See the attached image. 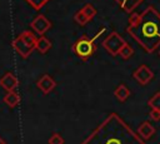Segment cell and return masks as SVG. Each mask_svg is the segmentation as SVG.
Returning a JSON list of instances; mask_svg holds the SVG:
<instances>
[{
	"instance_id": "6da1fadb",
	"label": "cell",
	"mask_w": 160,
	"mask_h": 144,
	"mask_svg": "<svg viewBox=\"0 0 160 144\" xmlns=\"http://www.w3.org/2000/svg\"><path fill=\"white\" fill-rule=\"evenodd\" d=\"M126 31L146 53H152L160 45V14L152 6L141 14L132 13Z\"/></svg>"
},
{
	"instance_id": "7a4b0ae2",
	"label": "cell",
	"mask_w": 160,
	"mask_h": 144,
	"mask_svg": "<svg viewBox=\"0 0 160 144\" xmlns=\"http://www.w3.org/2000/svg\"><path fill=\"white\" fill-rule=\"evenodd\" d=\"M81 144H146L116 113H111Z\"/></svg>"
},
{
	"instance_id": "3957f363",
	"label": "cell",
	"mask_w": 160,
	"mask_h": 144,
	"mask_svg": "<svg viewBox=\"0 0 160 144\" xmlns=\"http://www.w3.org/2000/svg\"><path fill=\"white\" fill-rule=\"evenodd\" d=\"M96 50V45H95V38H89L86 35L80 36L75 44L72 45V51L74 54L82 61L89 60L92 54Z\"/></svg>"
},
{
	"instance_id": "277c9868",
	"label": "cell",
	"mask_w": 160,
	"mask_h": 144,
	"mask_svg": "<svg viewBox=\"0 0 160 144\" xmlns=\"http://www.w3.org/2000/svg\"><path fill=\"white\" fill-rule=\"evenodd\" d=\"M126 41L122 39V36H120L116 31H112L110 33L104 40H102V46L104 49L112 56H116L119 55V51L120 49L124 46Z\"/></svg>"
},
{
	"instance_id": "5b68a950",
	"label": "cell",
	"mask_w": 160,
	"mask_h": 144,
	"mask_svg": "<svg viewBox=\"0 0 160 144\" xmlns=\"http://www.w3.org/2000/svg\"><path fill=\"white\" fill-rule=\"evenodd\" d=\"M132 78L141 85H146L151 81V79L154 78V73L152 70L148 66V65H140L135 69V71L132 73Z\"/></svg>"
},
{
	"instance_id": "8992f818",
	"label": "cell",
	"mask_w": 160,
	"mask_h": 144,
	"mask_svg": "<svg viewBox=\"0 0 160 144\" xmlns=\"http://www.w3.org/2000/svg\"><path fill=\"white\" fill-rule=\"evenodd\" d=\"M30 28L34 30V33L39 34V35H44L50 28H51V21L45 16V15H38L31 23H30Z\"/></svg>"
},
{
	"instance_id": "52a82bcc",
	"label": "cell",
	"mask_w": 160,
	"mask_h": 144,
	"mask_svg": "<svg viewBox=\"0 0 160 144\" xmlns=\"http://www.w3.org/2000/svg\"><path fill=\"white\" fill-rule=\"evenodd\" d=\"M11 44H12V48L15 49V51H16L22 59L29 58L30 54H31L32 50H34V48H31L30 45H28V44L22 40V38H21L20 35H19L18 38H15Z\"/></svg>"
},
{
	"instance_id": "ba28073f",
	"label": "cell",
	"mask_w": 160,
	"mask_h": 144,
	"mask_svg": "<svg viewBox=\"0 0 160 144\" xmlns=\"http://www.w3.org/2000/svg\"><path fill=\"white\" fill-rule=\"evenodd\" d=\"M36 86H38V89H39L42 94L48 95V94H50V93L55 89V86H56V81H55L50 75L44 74V75L36 81Z\"/></svg>"
},
{
	"instance_id": "9c48e42d",
	"label": "cell",
	"mask_w": 160,
	"mask_h": 144,
	"mask_svg": "<svg viewBox=\"0 0 160 144\" xmlns=\"http://www.w3.org/2000/svg\"><path fill=\"white\" fill-rule=\"evenodd\" d=\"M18 85H19L18 78H16L12 73H10V71L5 73V74L1 76V79H0V86H1L4 90H6V91H12V90H15V89L18 88Z\"/></svg>"
},
{
	"instance_id": "30bf717a",
	"label": "cell",
	"mask_w": 160,
	"mask_h": 144,
	"mask_svg": "<svg viewBox=\"0 0 160 144\" xmlns=\"http://www.w3.org/2000/svg\"><path fill=\"white\" fill-rule=\"evenodd\" d=\"M156 129L149 123V121H144L140 124V126L138 128V135L142 139V140H146V139H150L154 134H155Z\"/></svg>"
},
{
	"instance_id": "8fae6325",
	"label": "cell",
	"mask_w": 160,
	"mask_h": 144,
	"mask_svg": "<svg viewBox=\"0 0 160 144\" xmlns=\"http://www.w3.org/2000/svg\"><path fill=\"white\" fill-rule=\"evenodd\" d=\"M35 49H36L40 54H46V53L51 49V41H50L46 36L40 35V38H38V39H36Z\"/></svg>"
},
{
	"instance_id": "7c38bea8",
	"label": "cell",
	"mask_w": 160,
	"mask_h": 144,
	"mask_svg": "<svg viewBox=\"0 0 160 144\" xmlns=\"http://www.w3.org/2000/svg\"><path fill=\"white\" fill-rule=\"evenodd\" d=\"M2 100H4V103H5L9 108H15V106H18V105L20 104V95H19L15 90H12V91H6V94H5V96L2 98Z\"/></svg>"
},
{
	"instance_id": "4fadbf2b",
	"label": "cell",
	"mask_w": 160,
	"mask_h": 144,
	"mask_svg": "<svg viewBox=\"0 0 160 144\" xmlns=\"http://www.w3.org/2000/svg\"><path fill=\"white\" fill-rule=\"evenodd\" d=\"M114 95H115V98H116L119 101L124 103V101L130 96V89H129L125 84H120V85H118L116 89L114 90Z\"/></svg>"
},
{
	"instance_id": "5bb4252c",
	"label": "cell",
	"mask_w": 160,
	"mask_h": 144,
	"mask_svg": "<svg viewBox=\"0 0 160 144\" xmlns=\"http://www.w3.org/2000/svg\"><path fill=\"white\" fill-rule=\"evenodd\" d=\"M115 1L119 4V6H120L124 11H126V13H132L142 0H115Z\"/></svg>"
},
{
	"instance_id": "9a60e30c",
	"label": "cell",
	"mask_w": 160,
	"mask_h": 144,
	"mask_svg": "<svg viewBox=\"0 0 160 144\" xmlns=\"http://www.w3.org/2000/svg\"><path fill=\"white\" fill-rule=\"evenodd\" d=\"M20 36L22 38V40L28 44V45H30L31 48H34L35 49V44H36V36H35V34L34 33H31L30 30H25V31H22L21 34H20Z\"/></svg>"
},
{
	"instance_id": "2e32d148",
	"label": "cell",
	"mask_w": 160,
	"mask_h": 144,
	"mask_svg": "<svg viewBox=\"0 0 160 144\" xmlns=\"http://www.w3.org/2000/svg\"><path fill=\"white\" fill-rule=\"evenodd\" d=\"M132 54H134V49H132V46H131L130 44H128V43H125L124 46H122V48L120 49V51H119V55H120L124 60H128Z\"/></svg>"
},
{
	"instance_id": "e0dca14e",
	"label": "cell",
	"mask_w": 160,
	"mask_h": 144,
	"mask_svg": "<svg viewBox=\"0 0 160 144\" xmlns=\"http://www.w3.org/2000/svg\"><path fill=\"white\" fill-rule=\"evenodd\" d=\"M81 10H82V13L88 16V19L89 20H91L95 15H96V9L94 8V5H91V4H85L82 8H81Z\"/></svg>"
},
{
	"instance_id": "ac0fdd59",
	"label": "cell",
	"mask_w": 160,
	"mask_h": 144,
	"mask_svg": "<svg viewBox=\"0 0 160 144\" xmlns=\"http://www.w3.org/2000/svg\"><path fill=\"white\" fill-rule=\"evenodd\" d=\"M148 105H149L151 109H158V110H160V91L156 93L155 95H152V96L149 99Z\"/></svg>"
},
{
	"instance_id": "d6986e66",
	"label": "cell",
	"mask_w": 160,
	"mask_h": 144,
	"mask_svg": "<svg viewBox=\"0 0 160 144\" xmlns=\"http://www.w3.org/2000/svg\"><path fill=\"white\" fill-rule=\"evenodd\" d=\"M74 20H75L79 25H85V24H88V23L90 21V20L88 19V16L82 13V10H81V9H80L79 11H76V14L74 15Z\"/></svg>"
},
{
	"instance_id": "ffe728a7",
	"label": "cell",
	"mask_w": 160,
	"mask_h": 144,
	"mask_svg": "<svg viewBox=\"0 0 160 144\" xmlns=\"http://www.w3.org/2000/svg\"><path fill=\"white\" fill-rule=\"evenodd\" d=\"M34 10H40L45 4H48L49 0H25Z\"/></svg>"
},
{
	"instance_id": "44dd1931",
	"label": "cell",
	"mask_w": 160,
	"mask_h": 144,
	"mask_svg": "<svg viewBox=\"0 0 160 144\" xmlns=\"http://www.w3.org/2000/svg\"><path fill=\"white\" fill-rule=\"evenodd\" d=\"M48 143H49V144H64V143H65V139H64L59 133H54V134L49 138Z\"/></svg>"
},
{
	"instance_id": "7402d4cb",
	"label": "cell",
	"mask_w": 160,
	"mask_h": 144,
	"mask_svg": "<svg viewBox=\"0 0 160 144\" xmlns=\"http://www.w3.org/2000/svg\"><path fill=\"white\" fill-rule=\"evenodd\" d=\"M149 116H150L151 120L159 121V120H160V110H158V109H151L150 113H149Z\"/></svg>"
},
{
	"instance_id": "603a6c76",
	"label": "cell",
	"mask_w": 160,
	"mask_h": 144,
	"mask_svg": "<svg viewBox=\"0 0 160 144\" xmlns=\"http://www.w3.org/2000/svg\"><path fill=\"white\" fill-rule=\"evenodd\" d=\"M0 144H6V141H5V139L2 136H0Z\"/></svg>"
},
{
	"instance_id": "cb8c5ba5",
	"label": "cell",
	"mask_w": 160,
	"mask_h": 144,
	"mask_svg": "<svg viewBox=\"0 0 160 144\" xmlns=\"http://www.w3.org/2000/svg\"><path fill=\"white\" fill-rule=\"evenodd\" d=\"M159 55H160V51H159Z\"/></svg>"
}]
</instances>
